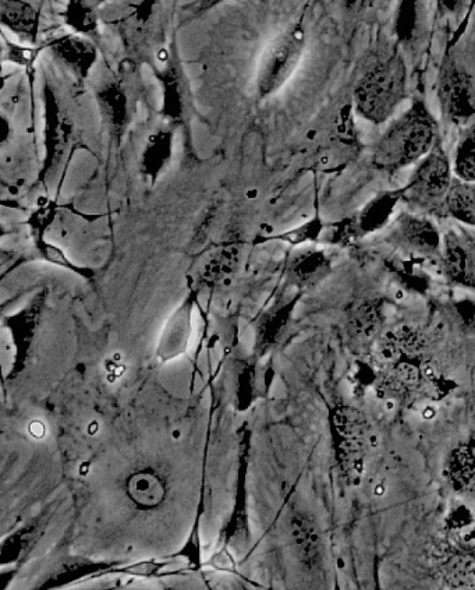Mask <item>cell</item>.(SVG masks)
Wrapping results in <instances>:
<instances>
[{"instance_id": "8fae6325", "label": "cell", "mask_w": 475, "mask_h": 590, "mask_svg": "<svg viewBox=\"0 0 475 590\" xmlns=\"http://www.w3.org/2000/svg\"><path fill=\"white\" fill-rule=\"evenodd\" d=\"M332 272V259L324 249L307 247L294 254L287 267L290 281L300 288H308L324 281Z\"/></svg>"}, {"instance_id": "4dcf8cb0", "label": "cell", "mask_w": 475, "mask_h": 590, "mask_svg": "<svg viewBox=\"0 0 475 590\" xmlns=\"http://www.w3.org/2000/svg\"><path fill=\"white\" fill-rule=\"evenodd\" d=\"M368 0H343L347 9L349 10H358L361 9L367 3Z\"/></svg>"}, {"instance_id": "d4e9b609", "label": "cell", "mask_w": 475, "mask_h": 590, "mask_svg": "<svg viewBox=\"0 0 475 590\" xmlns=\"http://www.w3.org/2000/svg\"><path fill=\"white\" fill-rule=\"evenodd\" d=\"M99 105L104 115L116 132H123L129 122V105L122 88L118 84H109L98 94Z\"/></svg>"}, {"instance_id": "4316f807", "label": "cell", "mask_w": 475, "mask_h": 590, "mask_svg": "<svg viewBox=\"0 0 475 590\" xmlns=\"http://www.w3.org/2000/svg\"><path fill=\"white\" fill-rule=\"evenodd\" d=\"M65 21L76 33L90 34L98 26L97 14L88 0H66Z\"/></svg>"}, {"instance_id": "1f68e13d", "label": "cell", "mask_w": 475, "mask_h": 590, "mask_svg": "<svg viewBox=\"0 0 475 590\" xmlns=\"http://www.w3.org/2000/svg\"><path fill=\"white\" fill-rule=\"evenodd\" d=\"M221 2L222 0H204V2H202V6H204V9H208V7L218 5V3Z\"/></svg>"}, {"instance_id": "cb8c5ba5", "label": "cell", "mask_w": 475, "mask_h": 590, "mask_svg": "<svg viewBox=\"0 0 475 590\" xmlns=\"http://www.w3.org/2000/svg\"><path fill=\"white\" fill-rule=\"evenodd\" d=\"M324 231V221H322L321 215L317 213L310 221L304 222V224L296 226V228L287 229V231L275 233V235L260 236V238L254 240V245L280 242L293 247L303 246L307 245V243L317 242Z\"/></svg>"}, {"instance_id": "8992f818", "label": "cell", "mask_w": 475, "mask_h": 590, "mask_svg": "<svg viewBox=\"0 0 475 590\" xmlns=\"http://www.w3.org/2000/svg\"><path fill=\"white\" fill-rule=\"evenodd\" d=\"M403 201V189L386 190L379 193L357 214L342 219L331 225V236L328 242L331 245L347 247L357 240L374 235L386 226L391 225L396 217V210Z\"/></svg>"}, {"instance_id": "30bf717a", "label": "cell", "mask_w": 475, "mask_h": 590, "mask_svg": "<svg viewBox=\"0 0 475 590\" xmlns=\"http://www.w3.org/2000/svg\"><path fill=\"white\" fill-rule=\"evenodd\" d=\"M439 263L443 275L452 284L475 288L474 263L469 250L464 247L455 233L443 235V245Z\"/></svg>"}, {"instance_id": "3957f363", "label": "cell", "mask_w": 475, "mask_h": 590, "mask_svg": "<svg viewBox=\"0 0 475 590\" xmlns=\"http://www.w3.org/2000/svg\"><path fill=\"white\" fill-rule=\"evenodd\" d=\"M453 180L452 161L439 141L434 150L416 164L409 182L402 187L403 201L409 203L416 213L442 217Z\"/></svg>"}, {"instance_id": "2e32d148", "label": "cell", "mask_w": 475, "mask_h": 590, "mask_svg": "<svg viewBox=\"0 0 475 590\" xmlns=\"http://www.w3.org/2000/svg\"><path fill=\"white\" fill-rule=\"evenodd\" d=\"M2 23L12 33L35 42L40 28V12L24 0H2Z\"/></svg>"}, {"instance_id": "44dd1931", "label": "cell", "mask_w": 475, "mask_h": 590, "mask_svg": "<svg viewBox=\"0 0 475 590\" xmlns=\"http://www.w3.org/2000/svg\"><path fill=\"white\" fill-rule=\"evenodd\" d=\"M52 48L59 59L83 79L91 72V67L97 59V54L91 45L73 37L59 38L53 42Z\"/></svg>"}, {"instance_id": "7402d4cb", "label": "cell", "mask_w": 475, "mask_h": 590, "mask_svg": "<svg viewBox=\"0 0 475 590\" xmlns=\"http://www.w3.org/2000/svg\"><path fill=\"white\" fill-rule=\"evenodd\" d=\"M239 254L240 243L237 242V239H230L223 243L221 249L205 264L201 274L202 282L208 286L219 284L223 278L235 271L237 263H239Z\"/></svg>"}, {"instance_id": "5bb4252c", "label": "cell", "mask_w": 475, "mask_h": 590, "mask_svg": "<svg viewBox=\"0 0 475 590\" xmlns=\"http://www.w3.org/2000/svg\"><path fill=\"white\" fill-rule=\"evenodd\" d=\"M46 133H45V147L46 158L44 168L41 171V179L46 178L49 172L58 164L63 153V144L66 141V126L60 120L58 112V104H56L55 97L52 91L46 88Z\"/></svg>"}, {"instance_id": "5b68a950", "label": "cell", "mask_w": 475, "mask_h": 590, "mask_svg": "<svg viewBox=\"0 0 475 590\" xmlns=\"http://www.w3.org/2000/svg\"><path fill=\"white\" fill-rule=\"evenodd\" d=\"M439 111L449 125L469 127L475 120V86L473 77L452 56H446L436 77Z\"/></svg>"}, {"instance_id": "9a60e30c", "label": "cell", "mask_w": 475, "mask_h": 590, "mask_svg": "<svg viewBox=\"0 0 475 590\" xmlns=\"http://www.w3.org/2000/svg\"><path fill=\"white\" fill-rule=\"evenodd\" d=\"M299 299L300 295L290 300V302L283 303L282 306L275 307V309L262 317L257 325V332H255V335H257L255 337V349L258 352H268L269 349H272V346L278 344L287 325L292 320V313Z\"/></svg>"}, {"instance_id": "f546056e", "label": "cell", "mask_w": 475, "mask_h": 590, "mask_svg": "<svg viewBox=\"0 0 475 590\" xmlns=\"http://www.w3.org/2000/svg\"><path fill=\"white\" fill-rule=\"evenodd\" d=\"M255 377L254 367L246 365L239 373V383H237V402H239V411H247L255 398Z\"/></svg>"}, {"instance_id": "52a82bcc", "label": "cell", "mask_w": 475, "mask_h": 590, "mask_svg": "<svg viewBox=\"0 0 475 590\" xmlns=\"http://www.w3.org/2000/svg\"><path fill=\"white\" fill-rule=\"evenodd\" d=\"M388 243L420 260H439L443 235L430 215L402 213L393 219Z\"/></svg>"}, {"instance_id": "277c9868", "label": "cell", "mask_w": 475, "mask_h": 590, "mask_svg": "<svg viewBox=\"0 0 475 590\" xmlns=\"http://www.w3.org/2000/svg\"><path fill=\"white\" fill-rule=\"evenodd\" d=\"M306 48V33L296 26L278 35L265 48L255 76V88L261 100L272 97L296 72Z\"/></svg>"}, {"instance_id": "ac0fdd59", "label": "cell", "mask_w": 475, "mask_h": 590, "mask_svg": "<svg viewBox=\"0 0 475 590\" xmlns=\"http://www.w3.org/2000/svg\"><path fill=\"white\" fill-rule=\"evenodd\" d=\"M442 217L452 218L459 224L475 229V182H463L456 178L453 180L443 206Z\"/></svg>"}, {"instance_id": "d6986e66", "label": "cell", "mask_w": 475, "mask_h": 590, "mask_svg": "<svg viewBox=\"0 0 475 590\" xmlns=\"http://www.w3.org/2000/svg\"><path fill=\"white\" fill-rule=\"evenodd\" d=\"M292 535L303 564L310 570L317 567L321 560V537L314 522L304 514H294Z\"/></svg>"}, {"instance_id": "ba28073f", "label": "cell", "mask_w": 475, "mask_h": 590, "mask_svg": "<svg viewBox=\"0 0 475 590\" xmlns=\"http://www.w3.org/2000/svg\"><path fill=\"white\" fill-rule=\"evenodd\" d=\"M196 299V293H191L166 323L157 352L158 358L162 362L176 359L177 356H182L189 349Z\"/></svg>"}, {"instance_id": "7c38bea8", "label": "cell", "mask_w": 475, "mask_h": 590, "mask_svg": "<svg viewBox=\"0 0 475 590\" xmlns=\"http://www.w3.org/2000/svg\"><path fill=\"white\" fill-rule=\"evenodd\" d=\"M424 337L411 327H399L386 332L378 342L379 359L385 363H396L400 359L413 358L423 351Z\"/></svg>"}, {"instance_id": "484cf974", "label": "cell", "mask_w": 475, "mask_h": 590, "mask_svg": "<svg viewBox=\"0 0 475 590\" xmlns=\"http://www.w3.org/2000/svg\"><path fill=\"white\" fill-rule=\"evenodd\" d=\"M34 249L37 252V256L46 263L52 264V266L63 268L73 272V274L79 275V277L92 281L95 277V271L92 268L81 267L79 264L73 263L69 259V256L63 252L62 247L55 245V243L49 242V240L37 239L33 240Z\"/></svg>"}, {"instance_id": "9c48e42d", "label": "cell", "mask_w": 475, "mask_h": 590, "mask_svg": "<svg viewBox=\"0 0 475 590\" xmlns=\"http://www.w3.org/2000/svg\"><path fill=\"white\" fill-rule=\"evenodd\" d=\"M126 496L141 511L158 510L169 494L165 476L154 469H140L131 473L124 483Z\"/></svg>"}, {"instance_id": "f1b7e54d", "label": "cell", "mask_w": 475, "mask_h": 590, "mask_svg": "<svg viewBox=\"0 0 475 590\" xmlns=\"http://www.w3.org/2000/svg\"><path fill=\"white\" fill-rule=\"evenodd\" d=\"M381 307L377 302H364L358 305L353 310L352 316H350V324H352V330L356 332L358 337L363 335L364 338L371 337L375 334L379 324H381Z\"/></svg>"}, {"instance_id": "ffe728a7", "label": "cell", "mask_w": 475, "mask_h": 590, "mask_svg": "<svg viewBox=\"0 0 475 590\" xmlns=\"http://www.w3.org/2000/svg\"><path fill=\"white\" fill-rule=\"evenodd\" d=\"M446 476L453 489L466 491L475 483V440L459 445L452 451L446 464Z\"/></svg>"}, {"instance_id": "7a4b0ae2", "label": "cell", "mask_w": 475, "mask_h": 590, "mask_svg": "<svg viewBox=\"0 0 475 590\" xmlns=\"http://www.w3.org/2000/svg\"><path fill=\"white\" fill-rule=\"evenodd\" d=\"M409 94V73L397 49L379 56L357 80L353 91L354 108L372 125H384L393 118Z\"/></svg>"}, {"instance_id": "603a6c76", "label": "cell", "mask_w": 475, "mask_h": 590, "mask_svg": "<svg viewBox=\"0 0 475 590\" xmlns=\"http://www.w3.org/2000/svg\"><path fill=\"white\" fill-rule=\"evenodd\" d=\"M453 175L463 182H475V125L464 127L452 158Z\"/></svg>"}, {"instance_id": "4fadbf2b", "label": "cell", "mask_w": 475, "mask_h": 590, "mask_svg": "<svg viewBox=\"0 0 475 590\" xmlns=\"http://www.w3.org/2000/svg\"><path fill=\"white\" fill-rule=\"evenodd\" d=\"M173 155V133L158 130L151 134L141 155V172L148 183L155 185L168 168Z\"/></svg>"}, {"instance_id": "6da1fadb", "label": "cell", "mask_w": 475, "mask_h": 590, "mask_svg": "<svg viewBox=\"0 0 475 590\" xmlns=\"http://www.w3.org/2000/svg\"><path fill=\"white\" fill-rule=\"evenodd\" d=\"M439 141V126L431 109L424 101H413L378 140L372 164L379 171H402L427 157Z\"/></svg>"}, {"instance_id": "e0dca14e", "label": "cell", "mask_w": 475, "mask_h": 590, "mask_svg": "<svg viewBox=\"0 0 475 590\" xmlns=\"http://www.w3.org/2000/svg\"><path fill=\"white\" fill-rule=\"evenodd\" d=\"M42 299H44V295L40 300H33L30 306L21 310L16 316L7 319L6 327L12 332L14 344L17 346V363L19 365H24L28 351H30L35 328H37L38 319H40Z\"/></svg>"}, {"instance_id": "83f0119b", "label": "cell", "mask_w": 475, "mask_h": 590, "mask_svg": "<svg viewBox=\"0 0 475 590\" xmlns=\"http://www.w3.org/2000/svg\"><path fill=\"white\" fill-rule=\"evenodd\" d=\"M59 204L55 200L42 199L27 218L26 225L30 229L33 240L46 238V233L58 217Z\"/></svg>"}]
</instances>
